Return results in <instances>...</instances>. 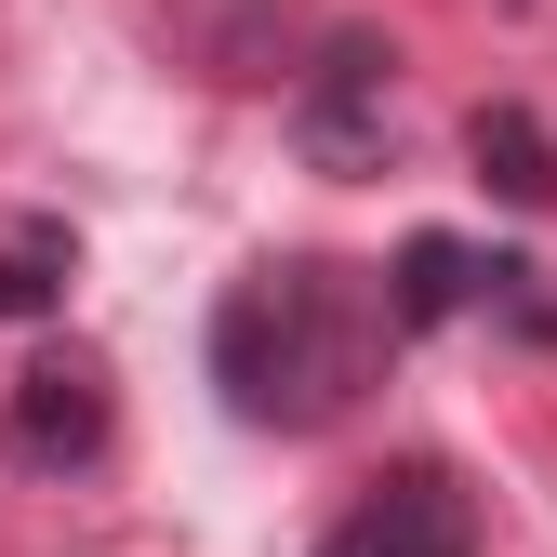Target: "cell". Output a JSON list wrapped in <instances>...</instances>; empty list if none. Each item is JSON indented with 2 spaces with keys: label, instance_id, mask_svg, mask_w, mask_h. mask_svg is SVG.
Here are the masks:
<instances>
[{
  "label": "cell",
  "instance_id": "6da1fadb",
  "mask_svg": "<svg viewBox=\"0 0 557 557\" xmlns=\"http://www.w3.org/2000/svg\"><path fill=\"white\" fill-rule=\"evenodd\" d=\"M398 359V293L372 265H332V252H252L226 293H213V385L239 425L265 438H319L345 425Z\"/></svg>",
  "mask_w": 557,
  "mask_h": 557
},
{
  "label": "cell",
  "instance_id": "7a4b0ae2",
  "mask_svg": "<svg viewBox=\"0 0 557 557\" xmlns=\"http://www.w3.org/2000/svg\"><path fill=\"white\" fill-rule=\"evenodd\" d=\"M293 147L319 173H385V147H398V53L372 27H332L319 40V66L293 81Z\"/></svg>",
  "mask_w": 557,
  "mask_h": 557
},
{
  "label": "cell",
  "instance_id": "3957f363",
  "mask_svg": "<svg viewBox=\"0 0 557 557\" xmlns=\"http://www.w3.org/2000/svg\"><path fill=\"white\" fill-rule=\"evenodd\" d=\"M107 438H120L107 359H94V345H40V359L14 372V398H0V451H14L27 478H94Z\"/></svg>",
  "mask_w": 557,
  "mask_h": 557
},
{
  "label": "cell",
  "instance_id": "277c9868",
  "mask_svg": "<svg viewBox=\"0 0 557 557\" xmlns=\"http://www.w3.org/2000/svg\"><path fill=\"white\" fill-rule=\"evenodd\" d=\"M319 557H478V492L438 451H398L385 478H359V505L319 531Z\"/></svg>",
  "mask_w": 557,
  "mask_h": 557
},
{
  "label": "cell",
  "instance_id": "5b68a950",
  "mask_svg": "<svg viewBox=\"0 0 557 557\" xmlns=\"http://www.w3.org/2000/svg\"><path fill=\"white\" fill-rule=\"evenodd\" d=\"M465 160H478V186H492V199H518V213H544V199H557V147H544L531 107H478V120H465Z\"/></svg>",
  "mask_w": 557,
  "mask_h": 557
},
{
  "label": "cell",
  "instance_id": "8992f818",
  "mask_svg": "<svg viewBox=\"0 0 557 557\" xmlns=\"http://www.w3.org/2000/svg\"><path fill=\"white\" fill-rule=\"evenodd\" d=\"M66 278H81V239H66L53 213L0 239V319H53L66 306Z\"/></svg>",
  "mask_w": 557,
  "mask_h": 557
}]
</instances>
